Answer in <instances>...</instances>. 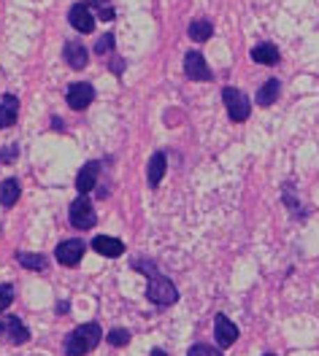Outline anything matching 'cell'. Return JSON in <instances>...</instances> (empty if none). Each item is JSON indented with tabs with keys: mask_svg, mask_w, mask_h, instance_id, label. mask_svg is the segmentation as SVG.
<instances>
[{
	"mask_svg": "<svg viewBox=\"0 0 319 356\" xmlns=\"http://www.w3.org/2000/svg\"><path fill=\"white\" fill-rule=\"evenodd\" d=\"M149 356H168V354H165V348H152Z\"/></svg>",
	"mask_w": 319,
	"mask_h": 356,
	"instance_id": "cell-29",
	"label": "cell"
},
{
	"mask_svg": "<svg viewBox=\"0 0 319 356\" xmlns=\"http://www.w3.org/2000/svg\"><path fill=\"white\" fill-rule=\"evenodd\" d=\"M68 311H70L68 302H60V308H57V313H68Z\"/></svg>",
	"mask_w": 319,
	"mask_h": 356,
	"instance_id": "cell-30",
	"label": "cell"
},
{
	"mask_svg": "<svg viewBox=\"0 0 319 356\" xmlns=\"http://www.w3.org/2000/svg\"><path fill=\"white\" fill-rule=\"evenodd\" d=\"M111 73H116V76H119V73H125V60H119V57L111 60Z\"/></svg>",
	"mask_w": 319,
	"mask_h": 356,
	"instance_id": "cell-28",
	"label": "cell"
},
{
	"mask_svg": "<svg viewBox=\"0 0 319 356\" xmlns=\"http://www.w3.org/2000/svg\"><path fill=\"white\" fill-rule=\"evenodd\" d=\"M165 170H168V154L165 152H155L149 156V165H146V181L152 189H157L160 181L165 178Z\"/></svg>",
	"mask_w": 319,
	"mask_h": 356,
	"instance_id": "cell-12",
	"label": "cell"
},
{
	"mask_svg": "<svg viewBox=\"0 0 319 356\" xmlns=\"http://www.w3.org/2000/svg\"><path fill=\"white\" fill-rule=\"evenodd\" d=\"M187 33H189V38L195 44H203V41H208L214 35V24H211V19H195V22H189Z\"/></svg>",
	"mask_w": 319,
	"mask_h": 356,
	"instance_id": "cell-19",
	"label": "cell"
},
{
	"mask_svg": "<svg viewBox=\"0 0 319 356\" xmlns=\"http://www.w3.org/2000/svg\"><path fill=\"white\" fill-rule=\"evenodd\" d=\"M98 176H100V162H95V159L84 162L79 176H76V192L79 195H90L92 189L98 186Z\"/></svg>",
	"mask_w": 319,
	"mask_h": 356,
	"instance_id": "cell-10",
	"label": "cell"
},
{
	"mask_svg": "<svg viewBox=\"0 0 319 356\" xmlns=\"http://www.w3.org/2000/svg\"><path fill=\"white\" fill-rule=\"evenodd\" d=\"M263 356H276V354H274V351H268V354H263Z\"/></svg>",
	"mask_w": 319,
	"mask_h": 356,
	"instance_id": "cell-31",
	"label": "cell"
},
{
	"mask_svg": "<svg viewBox=\"0 0 319 356\" xmlns=\"http://www.w3.org/2000/svg\"><path fill=\"white\" fill-rule=\"evenodd\" d=\"M92 248H95L98 254L109 257V259H116V257L125 254V243H122L119 238H111V235H98V238L92 241Z\"/></svg>",
	"mask_w": 319,
	"mask_h": 356,
	"instance_id": "cell-13",
	"label": "cell"
},
{
	"mask_svg": "<svg viewBox=\"0 0 319 356\" xmlns=\"http://www.w3.org/2000/svg\"><path fill=\"white\" fill-rule=\"evenodd\" d=\"M0 340L6 346H24L30 340V330L24 327L20 316H6V318H0Z\"/></svg>",
	"mask_w": 319,
	"mask_h": 356,
	"instance_id": "cell-5",
	"label": "cell"
},
{
	"mask_svg": "<svg viewBox=\"0 0 319 356\" xmlns=\"http://www.w3.org/2000/svg\"><path fill=\"white\" fill-rule=\"evenodd\" d=\"M238 337H241L238 324L230 321V316H225V313H217L214 316V340H217V346L219 348H230Z\"/></svg>",
	"mask_w": 319,
	"mask_h": 356,
	"instance_id": "cell-6",
	"label": "cell"
},
{
	"mask_svg": "<svg viewBox=\"0 0 319 356\" xmlns=\"http://www.w3.org/2000/svg\"><path fill=\"white\" fill-rule=\"evenodd\" d=\"M279 95H281V81H279V79H268L263 87L257 89L254 103H257L260 108H271L276 100H279Z\"/></svg>",
	"mask_w": 319,
	"mask_h": 356,
	"instance_id": "cell-14",
	"label": "cell"
},
{
	"mask_svg": "<svg viewBox=\"0 0 319 356\" xmlns=\"http://www.w3.org/2000/svg\"><path fill=\"white\" fill-rule=\"evenodd\" d=\"M103 340V327L98 321H87V324H79L76 330H70L65 334V343H63V354L65 356H87L92 354Z\"/></svg>",
	"mask_w": 319,
	"mask_h": 356,
	"instance_id": "cell-2",
	"label": "cell"
},
{
	"mask_svg": "<svg viewBox=\"0 0 319 356\" xmlns=\"http://www.w3.org/2000/svg\"><path fill=\"white\" fill-rule=\"evenodd\" d=\"M17 156H20V149H17V143H8V146L3 149V154H0V162H3V165H11Z\"/></svg>",
	"mask_w": 319,
	"mask_h": 356,
	"instance_id": "cell-27",
	"label": "cell"
},
{
	"mask_svg": "<svg viewBox=\"0 0 319 356\" xmlns=\"http://www.w3.org/2000/svg\"><path fill=\"white\" fill-rule=\"evenodd\" d=\"M68 22L73 24L79 33H92V30H95V19H92L90 6H87V3H76V6H70Z\"/></svg>",
	"mask_w": 319,
	"mask_h": 356,
	"instance_id": "cell-11",
	"label": "cell"
},
{
	"mask_svg": "<svg viewBox=\"0 0 319 356\" xmlns=\"http://www.w3.org/2000/svg\"><path fill=\"white\" fill-rule=\"evenodd\" d=\"M87 6H92V8L98 11V17H100L103 22H111V19H114V6H111V0H87Z\"/></svg>",
	"mask_w": 319,
	"mask_h": 356,
	"instance_id": "cell-22",
	"label": "cell"
},
{
	"mask_svg": "<svg viewBox=\"0 0 319 356\" xmlns=\"http://www.w3.org/2000/svg\"><path fill=\"white\" fill-rule=\"evenodd\" d=\"M68 222L73 224L76 229H92V227H95L98 216H95V208H92V202L87 200V195H79L76 200L70 202Z\"/></svg>",
	"mask_w": 319,
	"mask_h": 356,
	"instance_id": "cell-4",
	"label": "cell"
},
{
	"mask_svg": "<svg viewBox=\"0 0 319 356\" xmlns=\"http://www.w3.org/2000/svg\"><path fill=\"white\" fill-rule=\"evenodd\" d=\"M17 262H20L24 270H38V273H44L46 267H49V259H46L44 254H24V251H20V254H17Z\"/></svg>",
	"mask_w": 319,
	"mask_h": 356,
	"instance_id": "cell-20",
	"label": "cell"
},
{
	"mask_svg": "<svg viewBox=\"0 0 319 356\" xmlns=\"http://www.w3.org/2000/svg\"><path fill=\"white\" fill-rule=\"evenodd\" d=\"M65 63L73 70H81V67H87V63H90V54H87V49L81 44H65Z\"/></svg>",
	"mask_w": 319,
	"mask_h": 356,
	"instance_id": "cell-18",
	"label": "cell"
},
{
	"mask_svg": "<svg viewBox=\"0 0 319 356\" xmlns=\"http://www.w3.org/2000/svg\"><path fill=\"white\" fill-rule=\"evenodd\" d=\"M187 356H225V354H222V348H219V346H208V343H195V346H189Z\"/></svg>",
	"mask_w": 319,
	"mask_h": 356,
	"instance_id": "cell-24",
	"label": "cell"
},
{
	"mask_svg": "<svg viewBox=\"0 0 319 356\" xmlns=\"http://www.w3.org/2000/svg\"><path fill=\"white\" fill-rule=\"evenodd\" d=\"M54 257L63 267H76L84 257V243L79 238H70V241H63V243L54 248Z\"/></svg>",
	"mask_w": 319,
	"mask_h": 356,
	"instance_id": "cell-8",
	"label": "cell"
},
{
	"mask_svg": "<svg viewBox=\"0 0 319 356\" xmlns=\"http://www.w3.org/2000/svg\"><path fill=\"white\" fill-rule=\"evenodd\" d=\"M281 200H284V205L290 208V213H293L295 219H306V211L300 208L297 197H293V184H284V186H281Z\"/></svg>",
	"mask_w": 319,
	"mask_h": 356,
	"instance_id": "cell-21",
	"label": "cell"
},
{
	"mask_svg": "<svg viewBox=\"0 0 319 356\" xmlns=\"http://www.w3.org/2000/svg\"><path fill=\"white\" fill-rule=\"evenodd\" d=\"M184 76L189 81H211V67L205 65L203 54L201 51H187L184 54Z\"/></svg>",
	"mask_w": 319,
	"mask_h": 356,
	"instance_id": "cell-7",
	"label": "cell"
},
{
	"mask_svg": "<svg viewBox=\"0 0 319 356\" xmlns=\"http://www.w3.org/2000/svg\"><path fill=\"white\" fill-rule=\"evenodd\" d=\"M222 103H225V108H228V116L230 122H235V124H241V122H247L251 113V100L247 92H241L238 87H225L222 89Z\"/></svg>",
	"mask_w": 319,
	"mask_h": 356,
	"instance_id": "cell-3",
	"label": "cell"
},
{
	"mask_svg": "<svg viewBox=\"0 0 319 356\" xmlns=\"http://www.w3.org/2000/svg\"><path fill=\"white\" fill-rule=\"evenodd\" d=\"M20 195H22V186H20L17 178H6L0 184V205L3 208H14L17 200H20Z\"/></svg>",
	"mask_w": 319,
	"mask_h": 356,
	"instance_id": "cell-17",
	"label": "cell"
},
{
	"mask_svg": "<svg viewBox=\"0 0 319 356\" xmlns=\"http://www.w3.org/2000/svg\"><path fill=\"white\" fill-rule=\"evenodd\" d=\"M14 302V286L11 284H0V313Z\"/></svg>",
	"mask_w": 319,
	"mask_h": 356,
	"instance_id": "cell-25",
	"label": "cell"
},
{
	"mask_svg": "<svg viewBox=\"0 0 319 356\" xmlns=\"http://www.w3.org/2000/svg\"><path fill=\"white\" fill-rule=\"evenodd\" d=\"M114 49V33H106L103 38H98V44H95V54H109Z\"/></svg>",
	"mask_w": 319,
	"mask_h": 356,
	"instance_id": "cell-26",
	"label": "cell"
},
{
	"mask_svg": "<svg viewBox=\"0 0 319 356\" xmlns=\"http://www.w3.org/2000/svg\"><path fill=\"white\" fill-rule=\"evenodd\" d=\"M130 267L136 270V273H143L146 275V300L152 302V305H157V308H171V305H176L179 302V289H176V284L168 278V275H162L157 270V262L155 259H149V257H136V259H130Z\"/></svg>",
	"mask_w": 319,
	"mask_h": 356,
	"instance_id": "cell-1",
	"label": "cell"
},
{
	"mask_svg": "<svg viewBox=\"0 0 319 356\" xmlns=\"http://www.w3.org/2000/svg\"><path fill=\"white\" fill-rule=\"evenodd\" d=\"M17 116H20V100L14 95H3V100H0V130L11 127L17 122Z\"/></svg>",
	"mask_w": 319,
	"mask_h": 356,
	"instance_id": "cell-15",
	"label": "cell"
},
{
	"mask_svg": "<svg viewBox=\"0 0 319 356\" xmlns=\"http://www.w3.org/2000/svg\"><path fill=\"white\" fill-rule=\"evenodd\" d=\"M106 340H109V346H114V348H122V346H127L130 340H133V334L130 330H122V327H116L111 332L106 334Z\"/></svg>",
	"mask_w": 319,
	"mask_h": 356,
	"instance_id": "cell-23",
	"label": "cell"
},
{
	"mask_svg": "<svg viewBox=\"0 0 319 356\" xmlns=\"http://www.w3.org/2000/svg\"><path fill=\"white\" fill-rule=\"evenodd\" d=\"M65 100H68V106L73 108V111H84L92 100H95V89H92V84H87V81L70 84Z\"/></svg>",
	"mask_w": 319,
	"mask_h": 356,
	"instance_id": "cell-9",
	"label": "cell"
},
{
	"mask_svg": "<svg viewBox=\"0 0 319 356\" xmlns=\"http://www.w3.org/2000/svg\"><path fill=\"white\" fill-rule=\"evenodd\" d=\"M251 60L257 65H279L281 54H279V49L274 44H257L251 49Z\"/></svg>",
	"mask_w": 319,
	"mask_h": 356,
	"instance_id": "cell-16",
	"label": "cell"
}]
</instances>
